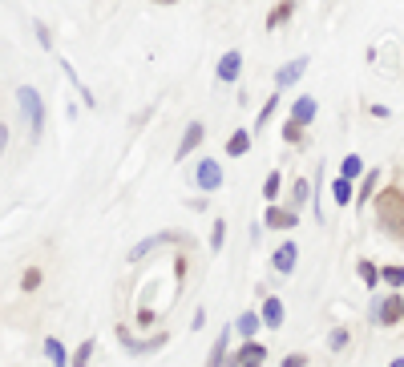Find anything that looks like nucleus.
I'll list each match as a JSON object with an SVG mask.
<instances>
[{"mask_svg": "<svg viewBox=\"0 0 404 367\" xmlns=\"http://www.w3.org/2000/svg\"><path fill=\"white\" fill-rule=\"evenodd\" d=\"M372 202H376V226L392 242H404V190L400 186H384V190H376Z\"/></svg>", "mask_w": 404, "mask_h": 367, "instance_id": "obj_1", "label": "nucleus"}, {"mask_svg": "<svg viewBox=\"0 0 404 367\" xmlns=\"http://www.w3.org/2000/svg\"><path fill=\"white\" fill-rule=\"evenodd\" d=\"M16 105H20V117L29 126V142H41L45 138V101L32 85H20L16 89Z\"/></svg>", "mask_w": 404, "mask_h": 367, "instance_id": "obj_2", "label": "nucleus"}, {"mask_svg": "<svg viewBox=\"0 0 404 367\" xmlns=\"http://www.w3.org/2000/svg\"><path fill=\"white\" fill-rule=\"evenodd\" d=\"M223 182H226V178H223V166H219L214 158H202L198 166H194V186H198L202 194L223 190Z\"/></svg>", "mask_w": 404, "mask_h": 367, "instance_id": "obj_3", "label": "nucleus"}, {"mask_svg": "<svg viewBox=\"0 0 404 367\" xmlns=\"http://www.w3.org/2000/svg\"><path fill=\"white\" fill-rule=\"evenodd\" d=\"M166 242H186V234H182V230H162V234H150V239H142L138 246H129V262H142L150 251H158V246H166Z\"/></svg>", "mask_w": 404, "mask_h": 367, "instance_id": "obj_4", "label": "nucleus"}, {"mask_svg": "<svg viewBox=\"0 0 404 367\" xmlns=\"http://www.w3.org/2000/svg\"><path fill=\"white\" fill-rule=\"evenodd\" d=\"M117 339H122V347H126L129 355H150V352H158V347H166V343H170V335H166V331H158L154 339H133L126 327H117Z\"/></svg>", "mask_w": 404, "mask_h": 367, "instance_id": "obj_5", "label": "nucleus"}, {"mask_svg": "<svg viewBox=\"0 0 404 367\" xmlns=\"http://www.w3.org/2000/svg\"><path fill=\"white\" fill-rule=\"evenodd\" d=\"M263 359H267V347L255 343V339H247L235 355H226V367H263Z\"/></svg>", "mask_w": 404, "mask_h": 367, "instance_id": "obj_6", "label": "nucleus"}, {"mask_svg": "<svg viewBox=\"0 0 404 367\" xmlns=\"http://www.w3.org/2000/svg\"><path fill=\"white\" fill-rule=\"evenodd\" d=\"M202 138H207V126H202V121H190V126L182 129V142H178V149H174V161L190 158V149L194 145H202Z\"/></svg>", "mask_w": 404, "mask_h": 367, "instance_id": "obj_7", "label": "nucleus"}, {"mask_svg": "<svg viewBox=\"0 0 404 367\" xmlns=\"http://www.w3.org/2000/svg\"><path fill=\"white\" fill-rule=\"evenodd\" d=\"M295 222H299V214L295 210H287V206H267V214H263V226L267 230H295Z\"/></svg>", "mask_w": 404, "mask_h": 367, "instance_id": "obj_8", "label": "nucleus"}, {"mask_svg": "<svg viewBox=\"0 0 404 367\" xmlns=\"http://www.w3.org/2000/svg\"><path fill=\"white\" fill-rule=\"evenodd\" d=\"M295 262H299V246H295V239L279 242V251L271 255V267L279 274H291V271H295Z\"/></svg>", "mask_w": 404, "mask_h": 367, "instance_id": "obj_9", "label": "nucleus"}, {"mask_svg": "<svg viewBox=\"0 0 404 367\" xmlns=\"http://www.w3.org/2000/svg\"><path fill=\"white\" fill-rule=\"evenodd\" d=\"M304 69H307V57H295V61H287V65H279L275 69V89L283 93L287 85H295V81L304 77Z\"/></svg>", "mask_w": 404, "mask_h": 367, "instance_id": "obj_10", "label": "nucleus"}, {"mask_svg": "<svg viewBox=\"0 0 404 367\" xmlns=\"http://www.w3.org/2000/svg\"><path fill=\"white\" fill-rule=\"evenodd\" d=\"M239 73H242V53H239V48L223 53V57H219V69H214V77L230 85V81H239Z\"/></svg>", "mask_w": 404, "mask_h": 367, "instance_id": "obj_11", "label": "nucleus"}, {"mask_svg": "<svg viewBox=\"0 0 404 367\" xmlns=\"http://www.w3.org/2000/svg\"><path fill=\"white\" fill-rule=\"evenodd\" d=\"M372 315H376V323H388V327H392L396 319H404V295H388L384 303H376Z\"/></svg>", "mask_w": 404, "mask_h": 367, "instance_id": "obj_12", "label": "nucleus"}, {"mask_svg": "<svg viewBox=\"0 0 404 367\" xmlns=\"http://www.w3.org/2000/svg\"><path fill=\"white\" fill-rule=\"evenodd\" d=\"M315 109H320V105H315V97H295V101H291V121H299V126H311V121H315Z\"/></svg>", "mask_w": 404, "mask_h": 367, "instance_id": "obj_13", "label": "nucleus"}, {"mask_svg": "<svg viewBox=\"0 0 404 367\" xmlns=\"http://www.w3.org/2000/svg\"><path fill=\"white\" fill-rule=\"evenodd\" d=\"M376 190H380V170H364V182H360V194H356V206L372 202Z\"/></svg>", "mask_w": 404, "mask_h": 367, "instance_id": "obj_14", "label": "nucleus"}, {"mask_svg": "<svg viewBox=\"0 0 404 367\" xmlns=\"http://www.w3.org/2000/svg\"><path fill=\"white\" fill-rule=\"evenodd\" d=\"M291 16H295V0H279V4H275L271 8V16H267V29H283V25H287Z\"/></svg>", "mask_w": 404, "mask_h": 367, "instance_id": "obj_15", "label": "nucleus"}, {"mask_svg": "<svg viewBox=\"0 0 404 367\" xmlns=\"http://www.w3.org/2000/svg\"><path fill=\"white\" fill-rule=\"evenodd\" d=\"M263 327H283V299H263Z\"/></svg>", "mask_w": 404, "mask_h": 367, "instance_id": "obj_16", "label": "nucleus"}, {"mask_svg": "<svg viewBox=\"0 0 404 367\" xmlns=\"http://www.w3.org/2000/svg\"><path fill=\"white\" fill-rule=\"evenodd\" d=\"M251 133H255V129H235V133L226 138V154H230V158H242V154L251 149Z\"/></svg>", "mask_w": 404, "mask_h": 367, "instance_id": "obj_17", "label": "nucleus"}, {"mask_svg": "<svg viewBox=\"0 0 404 367\" xmlns=\"http://www.w3.org/2000/svg\"><path fill=\"white\" fill-rule=\"evenodd\" d=\"M45 355L53 367H73V359H69V352L61 347V339H45Z\"/></svg>", "mask_w": 404, "mask_h": 367, "instance_id": "obj_18", "label": "nucleus"}, {"mask_svg": "<svg viewBox=\"0 0 404 367\" xmlns=\"http://www.w3.org/2000/svg\"><path fill=\"white\" fill-rule=\"evenodd\" d=\"M61 69H65V77L73 81V89H77V93H81V101H85V105H89V109H97V97L89 93V89H85V85H81V77H77V73H73V65L65 61V57H61Z\"/></svg>", "mask_w": 404, "mask_h": 367, "instance_id": "obj_19", "label": "nucleus"}, {"mask_svg": "<svg viewBox=\"0 0 404 367\" xmlns=\"http://www.w3.org/2000/svg\"><path fill=\"white\" fill-rule=\"evenodd\" d=\"M339 178H364V158H360V154H348V158L339 161Z\"/></svg>", "mask_w": 404, "mask_h": 367, "instance_id": "obj_20", "label": "nucleus"}, {"mask_svg": "<svg viewBox=\"0 0 404 367\" xmlns=\"http://www.w3.org/2000/svg\"><path fill=\"white\" fill-rule=\"evenodd\" d=\"M332 198H336V206H352V178H336L332 182Z\"/></svg>", "mask_w": 404, "mask_h": 367, "instance_id": "obj_21", "label": "nucleus"}, {"mask_svg": "<svg viewBox=\"0 0 404 367\" xmlns=\"http://www.w3.org/2000/svg\"><path fill=\"white\" fill-rule=\"evenodd\" d=\"M226 335H230V331H223V335L214 339V347H210L207 367H223V363H226Z\"/></svg>", "mask_w": 404, "mask_h": 367, "instance_id": "obj_22", "label": "nucleus"}, {"mask_svg": "<svg viewBox=\"0 0 404 367\" xmlns=\"http://www.w3.org/2000/svg\"><path fill=\"white\" fill-rule=\"evenodd\" d=\"M275 109H279V89H275V93L267 97V105L259 109V117H255V133H259L263 126H267V121H271V113H275Z\"/></svg>", "mask_w": 404, "mask_h": 367, "instance_id": "obj_23", "label": "nucleus"}, {"mask_svg": "<svg viewBox=\"0 0 404 367\" xmlns=\"http://www.w3.org/2000/svg\"><path fill=\"white\" fill-rule=\"evenodd\" d=\"M279 190H283V174L275 170V174H267V182H263V198H267V202H275V198H279Z\"/></svg>", "mask_w": 404, "mask_h": 367, "instance_id": "obj_24", "label": "nucleus"}, {"mask_svg": "<svg viewBox=\"0 0 404 367\" xmlns=\"http://www.w3.org/2000/svg\"><path fill=\"white\" fill-rule=\"evenodd\" d=\"M223 239H226V222L223 218H214V226H210V255L223 251Z\"/></svg>", "mask_w": 404, "mask_h": 367, "instance_id": "obj_25", "label": "nucleus"}, {"mask_svg": "<svg viewBox=\"0 0 404 367\" xmlns=\"http://www.w3.org/2000/svg\"><path fill=\"white\" fill-rule=\"evenodd\" d=\"M307 198H311V186H307L304 178H299V182H291V210H295V206H304Z\"/></svg>", "mask_w": 404, "mask_h": 367, "instance_id": "obj_26", "label": "nucleus"}, {"mask_svg": "<svg viewBox=\"0 0 404 367\" xmlns=\"http://www.w3.org/2000/svg\"><path fill=\"white\" fill-rule=\"evenodd\" d=\"M235 327H239V335H255V331H259V315H255V311H242Z\"/></svg>", "mask_w": 404, "mask_h": 367, "instance_id": "obj_27", "label": "nucleus"}, {"mask_svg": "<svg viewBox=\"0 0 404 367\" xmlns=\"http://www.w3.org/2000/svg\"><path fill=\"white\" fill-rule=\"evenodd\" d=\"M283 142H291V145H304V126L299 121H283Z\"/></svg>", "mask_w": 404, "mask_h": 367, "instance_id": "obj_28", "label": "nucleus"}, {"mask_svg": "<svg viewBox=\"0 0 404 367\" xmlns=\"http://www.w3.org/2000/svg\"><path fill=\"white\" fill-rule=\"evenodd\" d=\"M380 279H384L388 287H404V267H400V262H392V267L380 271Z\"/></svg>", "mask_w": 404, "mask_h": 367, "instance_id": "obj_29", "label": "nucleus"}, {"mask_svg": "<svg viewBox=\"0 0 404 367\" xmlns=\"http://www.w3.org/2000/svg\"><path fill=\"white\" fill-rule=\"evenodd\" d=\"M356 271H360V279H364V287H376V283H380V267H372L368 258H364Z\"/></svg>", "mask_w": 404, "mask_h": 367, "instance_id": "obj_30", "label": "nucleus"}, {"mask_svg": "<svg viewBox=\"0 0 404 367\" xmlns=\"http://www.w3.org/2000/svg\"><path fill=\"white\" fill-rule=\"evenodd\" d=\"M89 359H93V339H85L77 352H73V367H89Z\"/></svg>", "mask_w": 404, "mask_h": 367, "instance_id": "obj_31", "label": "nucleus"}, {"mask_svg": "<svg viewBox=\"0 0 404 367\" xmlns=\"http://www.w3.org/2000/svg\"><path fill=\"white\" fill-rule=\"evenodd\" d=\"M32 32H37V41H41V48H53V32L41 25V20H32Z\"/></svg>", "mask_w": 404, "mask_h": 367, "instance_id": "obj_32", "label": "nucleus"}, {"mask_svg": "<svg viewBox=\"0 0 404 367\" xmlns=\"http://www.w3.org/2000/svg\"><path fill=\"white\" fill-rule=\"evenodd\" d=\"M20 287L37 291V287H41V271H37V267H29V271H25V279H20Z\"/></svg>", "mask_w": 404, "mask_h": 367, "instance_id": "obj_33", "label": "nucleus"}, {"mask_svg": "<svg viewBox=\"0 0 404 367\" xmlns=\"http://www.w3.org/2000/svg\"><path fill=\"white\" fill-rule=\"evenodd\" d=\"M327 343H332V352H344V347H348V331H344V327H336Z\"/></svg>", "mask_w": 404, "mask_h": 367, "instance_id": "obj_34", "label": "nucleus"}, {"mask_svg": "<svg viewBox=\"0 0 404 367\" xmlns=\"http://www.w3.org/2000/svg\"><path fill=\"white\" fill-rule=\"evenodd\" d=\"M283 367H307V355H283Z\"/></svg>", "mask_w": 404, "mask_h": 367, "instance_id": "obj_35", "label": "nucleus"}, {"mask_svg": "<svg viewBox=\"0 0 404 367\" xmlns=\"http://www.w3.org/2000/svg\"><path fill=\"white\" fill-rule=\"evenodd\" d=\"M372 109V117H380V121H384V117H392V109H388V105H368Z\"/></svg>", "mask_w": 404, "mask_h": 367, "instance_id": "obj_36", "label": "nucleus"}, {"mask_svg": "<svg viewBox=\"0 0 404 367\" xmlns=\"http://www.w3.org/2000/svg\"><path fill=\"white\" fill-rule=\"evenodd\" d=\"M4 145H8V126L0 121V154H4Z\"/></svg>", "mask_w": 404, "mask_h": 367, "instance_id": "obj_37", "label": "nucleus"}, {"mask_svg": "<svg viewBox=\"0 0 404 367\" xmlns=\"http://www.w3.org/2000/svg\"><path fill=\"white\" fill-rule=\"evenodd\" d=\"M388 367H404V359H392V363H388Z\"/></svg>", "mask_w": 404, "mask_h": 367, "instance_id": "obj_38", "label": "nucleus"}, {"mask_svg": "<svg viewBox=\"0 0 404 367\" xmlns=\"http://www.w3.org/2000/svg\"><path fill=\"white\" fill-rule=\"evenodd\" d=\"M154 4H178V0H154Z\"/></svg>", "mask_w": 404, "mask_h": 367, "instance_id": "obj_39", "label": "nucleus"}]
</instances>
